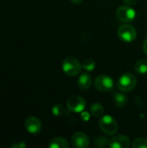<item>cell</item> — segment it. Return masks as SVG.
<instances>
[{"mask_svg":"<svg viewBox=\"0 0 147 148\" xmlns=\"http://www.w3.org/2000/svg\"><path fill=\"white\" fill-rule=\"evenodd\" d=\"M62 70L63 72L69 76H76L81 74L82 69V64L75 58V57H67L62 62Z\"/></svg>","mask_w":147,"mask_h":148,"instance_id":"obj_1","label":"cell"},{"mask_svg":"<svg viewBox=\"0 0 147 148\" xmlns=\"http://www.w3.org/2000/svg\"><path fill=\"white\" fill-rule=\"evenodd\" d=\"M101 130L107 135H113L118 131V123L116 120L110 115H104L99 121Z\"/></svg>","mask_w":147,"mask_h":148,"instance_id":"obj_2","label":"cell"},{"mask_svg":"<svg viewBox=\"0 0 147 148\" xmlns=\"http://www.w3.org/2000/svg\"><path fill=\"white\" fill-rule=\"evenodd\" d=\"M136 85L137 78L131 73L122 75L117 82V88L122 92H130L135 88Z\"/></svg>","mask_w":147,"mask_h":148,"instance_id":"obj_3","label":"cell"},{"mask_svg":"<svg viewBox=\"0 0 147 148\" xmlns=\"http://www.w3.org/2000/svg\"><path fill=\"white\" fill-rule=\"evenodd\" d=\"M118 36L123 42H131L136 39L137 30L133 25L125 23L120 26V28L118 29Z\"/></svg>","mask_w":147,"mask_h":148,"instance_id":"obj_4","label":"cell"},{"mask_svg":"<svg viewBox=\"0 0 147 148\" xmlns=\"http://www.w3.org/2000/svg\"><path fill=\"white\" fill-rule=\"evenodd\" d=\"M116 16L118 19L123 23H128L133 22L136 17V11L134 9L127 5L120 6L116 10Z\"/></svg>","mask_w":147,"mask_h":148,"instance_id":"obj_5","label":"cell"},{"mask_svg":"<svg viewBox=\"0 0 147 148\" xmlns=\"http://www.w3.org/2000/svg\"><path fill=\"white\" fill-rule=\"evenodd\" d=\"M68 109L72 113H81L86 108V101L79 95H73L67 101Z\"/></svg>","mask_w":147,"mask_h":148,"instance_id":"obj_6","label":"cell"},{"mask_svg":"<svg viewBox=\"0 0 147 148\" xmlns=\"http://www.w3.org/2000/svg\"><path fill=\"white\" fill-rule=\"evenodd\" d=\"M94 87L101 92H108L113 88V81L111 77L101 75L96 77L94 81Z\"/></svg>","mask_w":147,"mask_h":148,"instance_id":"obj_7","label":"cell"},{"mask_svg":"<svg viewBox=\"0 0 147 148\" xmlns=\"http://www.w3.org/2000/svg\"><path fill=\"white\" fill-rule=\"evenodd\" d=\"M130 140L126 135H116L108 140V147L111 148H128Z\"/></svg>","mask_w":147,"mask_h":148,"instance_id":"obj_8","label":"cell"},{"mask_svg":"<svg viewBox=\"0 0 147 148\" xmlns=\"http://www.w3.org/2000/svg\"><path fill=\"white\" fill-rule=\"evenodd\" d=\"M42 127L41 121L36 117H29L25 121V128L31 134H37Z\"/></svg>","mask_w":147,"mask_h":148,"instance_id":"obj_9","label":"cell"},{"mask_svg":"<svg viewBox=\"0 0 147 148\" xmlns=\"http://www.w3.org/2000/svg\"><path fill=\"white\" fill-rule=\"evenodd\" d=\"M89 143L88 135L82 132H77L72 137V144L75 147L87 148L89 147Z\"/></svg>","mask_w":147,"mask_h":148,"instance_id":"obj_10","label":"cell"},{"mask_svg":"<svg viewBox=\"0 0 147 148\" xmlns=\"http://www.w3.org/2000/svg\"><path fill=\"white\" fill-rule=\"evenodd\" d=\"M78 87L82 90H87L90 88L92 85V77L88 73H83L81 75V76L78 79L77 82Z\"/></svg>","mask_w":147,"mask_h":148,"instance_id":"obj_11","label":"cell"},{"mask_svg":"<svg viewBox=\"0 0 147 148\" xmlns=\"http://www.w3.org/2000/svg\"><path fill=\"white\" fill-rule=\"evenodd\" d=\"M48 147L49 148H68L69 147V143L64 138L55 137L49 141Z\"/></svg>","mask_w":147,"mask_h":148,"instance_id":"obj_12","label":"cell"},{"mask_svg":"<svg viewBox=\"0 0 147 148\" xmlns=\"http://www.w3.org/2000/svg\"><path fill=\"white\" fill-rule=\"evenodd\" d=\"M113 101L115 105L119 108H123L127 104V96L122 93L113 92Z\"/></svg>","mask_w":147,"mask_h":148,"instance_id":"obj_13","label":"cell"},{"mask_svg":"<svg viewBox=\"0 0 147 148\" xmlns=\"http://www.w3.org/2000/svg\"><path fill=\"white\" fill-rule=\"evenodd\" d=\"M135 71L139 75H145L147 73V60L140 59L134 65Z\"/></svg>","mask_w":147,"mask_h":148,"instance_id":"obj_14","label":"cell"},{"mask_svg":"<svg viewBox=\"0 0 147 148\" xmlns=\"http://www.w3.org/2000/svg\"><path fill=\"white\" fill-rule=\"evenodd\" d=\"M90 111H91L92 115L95 117H101L104 114V108L100 103H94L90 107Z\"/></svg>","mask_w":147,"mask_h":148,"instance_id":"obj_15","label":"cell"},{"mask_svg":"<svg viewBox=\"0 0 147 148\" xmlns=\"http://www.w3.org/2000/svg\"><path fill=\"white\" fill-rule=\"evenodd\" d=\"M52 114L55 116H63V115H67L68 111L65 108V107H63L61 104H57L52 108Z\"/></svg>","mask_w":147,"mask_h":148,"instance_id":"obj_16","label":"cell"},{"mask_svg":"<svg viewBox=\"0 0 147 148\" xmlns=\"http://www.w3.org/2000/svg\"><path fill=\"white\" fill-rule=\"evenodd\" d=\"M82 68L88 71V72H91L95 68V62L93 59L91 58H88L86 60H84L83 63H82Z\"/></svg>","mask_w":147,"mask_h":148,"instance_id":"obj_17","label":"cell"},{"mask_svg":"<svg viewBox=\"0 0 147 148\" xmlns=\"http://www.w3.org/2000/svg\"><path fill=\"white\" fill-rule=\"evenodd\" d=\"M133 148H147V140L144 138H138L133 142Z\"/></svg>","mask_w":147,"mask_h":148,"instance_id":"obj_18","label":"cell"},{"mask_svg":"<svg viewBox=\"0 0 147 148\" xmlns=\"http://www.w3.org/2000/svg\"><path fill=\"white\" fill-rule=\"evenodd\" d=\"M95 144H96V146H98V147H103L108 145V140H107L106 138H103V137H100V138H98V139L96 140Z\"/></svg>","mask_w":147,"mask_h":148,"instance_id":"obj_19","label":"cell"},{"mask_svg":"<svg viewBox=\"0 0 147 148\" xmlns=\"http://www.w3.org/2000/svg\"><path fill=\"white\" fill-rule=\"evenodd\" d=\"M25 147H26V144L23 141H17V142L11 145L12 148H23Z\"/></svg>","mask_w":147,"mask_h":148,"instance_id":"obj_20","label":"cell"},{"mask_svg":"<svg viewBox=\"0 0 147 148\" xmlns=\"http://www.w3.org/2000/svg\"><path fill=\"white\" fill-rule=\"evenodd\" d=\"M123 1L128 5H133V4H135L138 0H123Z\"/></svg>","mask_w":147,"mask_h":148,"instance_id":"obj_21","label":"cell"},{"mask_svg":"<svg viewBox=\"0 0 147 148\" xmlns=\"http://www.w3.org/2000/svg\"><path fill=\"white\" fill-rule=\"evenodd\" d=\"M143 50H144L145 54L147 56V37L145 39L144 43H143Z\"/></svg>","mask_w":147,"mask_h":148,"instance_id":"obj_22","label":"cell"},{"mask_svg":"<svg viewBox=\"0 0 147 148\" xmlns=\"http://www.w3.org/2000/svg\"><path fill=\"white\" fill-rule=\"evenodd\" d=\"M82 1H83V0H71V2H72L73 3H75V4H80V3H82Z\"/></svg>","mask_w":147,"mask_h":148,"instance_id":"obj_23","label":"cell"}]
</instances>
